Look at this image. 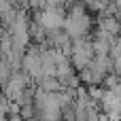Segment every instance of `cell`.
I'll return each instance as SVG.
<instances>
[{"label":"cell","mask_w":121,"mask_h":121,"mask_svg":"<svg viewBox=\"0 0 121 121\" xmlns=\"http://www.w3.org/2000/svg\"><path fill=\"white\" fill-rule=\"evenodd\" d=\"M21 66H23V72H26L30 79L38 81V79L43 77V60H40V49H36V47L28 49V51L23 53Z\"/></svg>","instance_id":"obj_4"},{"label":"cell","mask_w":121,"mask_h":121,"mask_svg":"<svg viewBox=\"0 0 121 121\" xmlns=\"http://www.w3.org/2000/svg\"><path fill=\"white\" fill-rule=\"evenodd\" d=\"M113 2H115V4H117V2H121V0H113Z\"/></svg>","instance_id":"obj_6"},{"label":"cell","mask_w":121,"mask_h":121,"mask_svg":"<svg viewBox=\"0 0 121 121\" xmlns=\"http://www.w3.org/2000/svg\"><path fill=\"white\" fill-rule=\"evenodd\" d=\"M91 28V19L87 15V9L83 4H72L70 6V13L66 15V23H64V32L72 38V40H79V38H85L87 32Z\"/></svg>","instance_id":"obj_1"},{"label":"cell","mask_w":121,"mask_h":121,"mask_svg":"<svg viewBox=\"0 0 121 121\" xmlns=\"http://www.w3.org/2000/svg\"><path fill=\"white\" fill-rule=\"evenodd\" d=\"M66 9L64 6H47L43 11H38V17L36 21L45 28V32H57V30H64V23H66Z\"/></svg>","instance_id":"obj_2"},{"label":"cell","mask_w":121,"mask_h":121,"mask_svg":"<svg viewBox=\"0 0 121 121\" xmlns=\"http://www.w3.org/2000/svg\"><path fill=\"white\" fill-rule=\"evenodd\" d=\"M119 34H121V28H119Z\"/></svg>","instance_id":"obj_7"},{"label":"cell","mask_w":121,"mask_h":121,"mask_svg":"<svg viewBox=\"0 0 121 121\" xmlns=\"http://www.w3.org/2000/svg\"><path fill=\"white\" fill-rule=\"evenodd\" d=\"M119 28H121V23L117 21V17L111 15L108 11H104V15H100V19H98V30H96V32L115 38V36L119 34Z\"/></svg>","instance_id":"obj_5"},{"label":"cell","mask_w":121,"mask_h":121,"mask_svg":"<svg viewBox=\"0 0 121 121\" xmlns=\"http://www.w3.org/2000/svg\"><path fill=\"white\" fill-rule=\"evenodd\" d=\"M94 45H91V40H87V38H79V40H72V49H70V62H72V66L79 70V72H83L89 64H91V60H94Z\"/></svg>","instance_id":"obj_3"}]
</instances>
